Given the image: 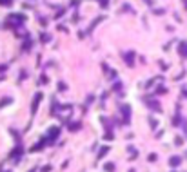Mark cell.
<instances>
[{
	"instance_id": "1",
	"label": "cell",
	"mask_w": 187,
	"mask_h": 172,
	"mask_svg": "<svg viewBox=\"0 0 187 172\" xmlns=\"http://www.w3.org/2000/svg\"><path fill=\"white\" fill-rule=\"evenodd\" d=\"M40 100H42V94H40V92H36V96H35V103L31 105V111H33V112L36 111V107H38V102H40Z\"/></svg>"
},
{
	"instance_id": "2",
	"label": "cell",
	"mask_w": 187,
	"mask_h": 172,
	"mask_svg": "<svg viewBox=\"0 0 187 172\" xmlns=\"http://www.w3.org/2000/svg\"><path fill=\"white\" fill-rule=\"evenodd\" d=\"M180 163H182V159H180L178 156H173V158L169 159V165H171V167H178Z\"/></svg>"
},
{
	"instance_id": "3",
	"label": "cell",
	"mask_w": 187,
	"mask_h": 172,
	"mask_svg": "<svg viewBox=\"0 0 187 172\" xmlns=\"http://www.w3.org/2000/svg\"><path fill=\"white\" fill-rule=\"evenodd\" d=\"M49 132H51V134H49V136H51V139H55V138L58 136V129H56V127H53V129H51Z\"/></svg>"
},
{
	"instance_id": "4",
	"label": "cell",
	"mask_w": 187,
	"mask_h": 172,
	"mask_svg": "<svg viewBox=\"0 0 187 172\" xmlns=\"http://www.w3.org/2000/svg\"><path fill=\"white\" fill-rule=\"evenodd\" d=\"M123 116H126V122H129V107H123Z\"/></svg>"
},
{
	"instance_id": "5",
	"label": "cell",
	"mask_w": 187,
	"mask_h": 172,
	"mask_svg": "<svg viewBox=\"0 0 187 172\" xmlns=\"http://www.w3.org/2000/svg\"><path fill=\"white\" fill-rule=\"evenodd\" d=\"M126 58H127V63H129V65H133V55H131V53H129V55H126Z\"/></svg>"
},
{
	"instance_id": "6",
	"label": "cell",
	"mask_w": 187,
	"mask_h": 172,
	"mask_svg": "<svg viewBox=\"0 0 187 172\" xmlns=\"http://www.w3.org/2000/svg\"><path fill=\"white\" fill-rule=\"evenodd\" d=\"M113 168H115V165H111V163L106 165V170H107V172H113Z\"/></svg>"
},
{
	"instance_id": "7",
	"label": "cell",
	"mask_w": 187,
	"mask_h": 172,
	"mask_svg": "<svg viewBox=\"0 0 187 172\" xmlns=\"http://www.w3.org/2000/svg\"><path fill=\"white\" fill-rule=\"evenodd\" d=\"M9 102H11V100H9V98H6V100H2V102H0V107H2V105H7Z\"/></svg>"
},
{
	"instance_id": "8",
	"label": "cell",
	"mask_w": 187,
	"mask_h": 172,
	"mask_svg": "<svg viewBox=\"0 0 187 172\" xmlns=\"http://www.w3.org/2000/svg\"><path fill=\"white\" fill-rule=\"evenodd\" d=\"M131 172H134V170H131Z\"/></svg>"
}]
</instances>
